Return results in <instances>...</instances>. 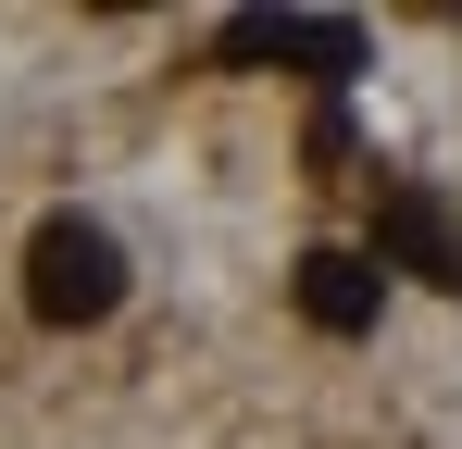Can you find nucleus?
Instances as JSON below:
<instances>
[{
    "mask_svg": "<svg viewBox=\"0 0 462 449\" xmlns=\"http://www.w3.org/2000/svg\"><path fill=\"white\" fill-rule=\"evenodd\" d=\"M25 312L63 325V337H76V325H113V312H125V237L100 213H51L25 237Z\"/></svg>",
    "mask_w": 462,
    "mask_h": 449,
    "instance_id": "nucleus-1",
    "label": "nucleus"
},
{
    "mask_svg": "<svg viewBox=\"0 0 462 449\" xmlns=\"http://www.w3.org/2000/svg\"><path fill=\"white\" fill-rule=\"evenodd\" d=\"M213 63H288V75H312V87H350L363 75V25L350 13H226L213 25Z\"/></svg>",
    "mask_w": 462,
    "mask_h": 449,
    "instance_id": "nucleus-2",
    "label": "nucleus"
},
{
    "mask_svg": "<svg viewBox=\"0 0 462 449\" xmlns=\"http://www.w3.org/2000/svg\"><path fill=\"white\" fill-rule=\"evenodd\" d=\"M375 262L387 275H425V288H462V213L425 175H387L375 188Z\"/></svg>",
    "mask_w": 462,
    "mask_h": 449,
    "instance_id": "nucleus-3",
    "label": "nucleus"
},
{
    "mask_svg": "<svg viewBox=\"0 0 462 449\" xmlns=\"http://www.w3.org/2000/svg\"><path fill=\"white\" fill-rule=\"evenodd\" d=\"M375 312H387L375 250H300V325L312 337H375Z\"/></svg>",
    "mask_w": 462,
    "mask_h": 449,
    "instance_id": "nucleus-4",
    "label": "nucleus"
}]
</instances>
